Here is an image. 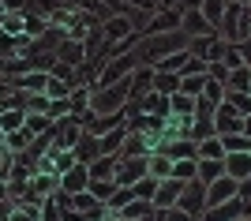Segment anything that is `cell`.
<instances>
[{"mask_svg": "<svg viewBox=\"0 0 251 221\" xmlns=\"http://www.w3.org/2000/svg\"><path fill=\"white\" fill-rule=\"evenodd\" d=\"M147 176V158H124V154H116V188H131V184H139V180Z\"/></svg>", "mask_w": 251, "mask_h": 221, "instance_id": "obj_1", "label": "cell"}, {"mask_svg": "<svg viewBox=\"0 0 251 221\" xmlns=\"http://www.w3.org/2000/svg\"><path fill=\"white\" fill-rule=\"evenodd\" d=\"M236 191H240V180H232V176L210 180V184H206V206H221V202L232 199Z\"/></svg>", "mask_w": 251, "mask_h": 221, "instance_id": "obj_2", "label": "cell"}, {"mask_svg": "<svg viewBox=\"0 0 251 221\" xmlns=\"http://www.w3.org/2000/svg\"><path fill=\"white\" fill-rule=\"evenodd\" d=\"M86 188H90V169H86L83 161H75V165L60 176V191L64 195H75V191H86Z\"/></svg>", "mask_w": 251, "mask_h": 221, "instance_id": "obj_3", "label": "cell"}, {"mask_svg": "<svg viewBox=\"0 0 251 221\" xmlns=\"http://www.w3.org/2000/svg\"><path fill=\"white\" fill-rule=\"evenodd\" d=\"M202 202H206V184L195 176V184H191V188H180L176 206H180V210H188V214H199V210H202Z\"/></svg>", "mask_w": 251, "mask_h": 221, "instance_id": "obj_4", "label": "cell"}, {"mask_svg": "<svg viewBox=\"0 0 251 221\" xmlns=\"http://www.w3.org/2000/svg\"><path fill=\"white\" fill-rule=\"evenodd\" d=\"M180 188H184V180H176V176H165V184L154 191V210H169V206H176V199H180Z\"/></svg>", "mask_w": 251, "mask_h": 221, "instance_id": "obj_5", "label": "cell"}, {"mask_svg": "<svg viewBox=\"0 0 251 221\" xmlns=\"http://www.w3.org/2000/svg\"><path fill=\"white\" fill-rule=\"evenodd\" d=\"M214 131H221V135H229V131H240V113H236L229 101H221V105L214 109Z\"/></svg>", "mask_w": 251, "mask_h": 221, "instance_id": "obj_6", "label": "cell"}, {"mask_svg": "<svg viewBox=\"0 0 251 221\" xmlns=\"http://www.w3.org/2000/svg\"><path fill=\"white\" fill-rule=\"evenodd\" d=\"M180 30L188 34V38H214V23L202 11H191L188 19H180Z\"/></svg>", "mask_w": 251, "mask_h": 221, "instance_id": "obj_7", "label": "cell"}, {"mask_svg": "<svg viewBox=\"0 0 251 221\" xmlns=\"http://www.w3.org/2000/svg\"><path fill=\"white\" fill-rule=\"evenodd\" d=\"M225 176H232V180H248L251 176V154L248 150L225 154Z\"/></svg>", "mask_w": 251, "mask_h": 221, "instance_id": "obj_8", "label": "cell"}, {"mask_svg": "<svg viewBox=\"0 0 251 221\" xmlns=\"http://www.w3.org/2000/svg\"><path fill=\"white\" fill-rule=\"evenodd\" d=\"M72 150H75V161H83V165H90L94 158H101V143H98V135H90V131H83Z\"/></svg>", "mask_w": 251, "mask_h": 221, "instance_id": "obj_9", "label": "cell"}, {"mask_svg": "<svg viewBox=\"0 0 251 221\" xmlns=\"http://www.w3.org/2000/svg\"><path fill=\"white\" fill-rule=\"evenodd\" d=\"M0 34L4 38H23L26 34V11H4L0 15Z\"/></svg>", "mask_w": 251, "mask_h": 221, "instance_id": "obj_10", "label": "cell"}, {"mask_svg": "<svg viewBox=\"0 0 251 221\" xmlns=\"http://www.w3.org/2000/svg\"><path fill=\"white\" fill-rule=\"evenodd\" d=\"M251 90V68H232L229 79H225V94H248Z\"/></svg>", "mask_w": 251, "mask_h": 221, "instance_id": "obj_11", "label": "cell"}, {"mask_svg": "<svg viewBox=\"0 0 251 221\" xmlns=\"http://www.w3.org/2000/svg\"><path fill=\"white\" fill-rule=\"evenodd\" d=\"M86 169H90V180H113V172H116V154H101V158H94Z\"/></svg>", "mask_w": 251, "mask_h": 221, "instance_id": "obj_12", "label": "cell"}, {"mask_svg": "<svg viewBox=\"0 0 251 221\" xmlns=\"http://www.w3.org/2000/svg\"><path fill=\"white\" fill-rule=\"evenodd\" d=\"M52 124H56V120H52L49 113H26V131H30V139L34 135H45V131H52Z\"/></svg>", "mask_w": 251, "mask_h": 221, "instance_id": "obj_13", "label": "cell"}, {"mask_svg": "<svg viewBox=\"0 0 251 221\" xmlns=\"http://www.w3.org/2000/svg\"><path fill=\"white\" fill-rule=\"evenodd\" d=\"M225 176V158H202L199 161V180L202 184H210V180Z\"/></svg>", "mask_w": 251, "mask_h": 221, "instance_id": "obj_14", "label": "cell"}, {"mask_svg": "<svg viewBox=\"0 0 251 221\" xmlns=\"http://www.w3.org/2000/svg\"><path fill=\"white\" fill-rule=\"evenodd\" d=\"M173 26H180V11H165V15L150 19L147 23V34H169Z\"/></svg>", "mask_w": 251, "mask_h": 221, "instance_id": "obj_15", "label": "cell"}, {"mask_svg": "<svg viewBox=\"0 0 251 221\" xmlns=\"http://www.w3.org/2000/svg\"><path fill=\"white\" fill-rule=\"evenodd\" d=\"M26 124V109H4L0 113V131L8 135V131H19V127Z\"/></svg>", "mask_w": 251, "mask_h": 221, "instance_id": "obj_16", "label": "cell"}, {"mask_svg": "<svg viewBox=\"0 0 251 221\" xmlns=\"http://www.w3.org/2000/svg\"><path fill=\"white\" fill-rule=\"evenodd\" d=\"M26 147H30V131H26V127H19V131H8V135H4V150H8V154H23Z\"/></svg>", "mask_w": 251, "mask_h": 221, "instance_id": "obj_17", "label": "cell"}, {"mask_svg": "<svg viewBox=\"0 0 251 221\" xmlns=\"http://www.w3.org/2000/svg\"><path fill=\"white\" fill-rule=\"evenodd\" d=\"M169 109L180 116H191V109H195V98L184 94V90H173V98H169Z\"/></svg>", "mask_w": 251, "mask_h": 221, "instance_id": "obj_18", "label": "cell"}, {"mask_svg": "<svg viewBox=\"0 0 251 221\" xmlns=\"http://www.w3.org/2000/svg\"><path fill=\"white\" fill-rule=\"evenodd\" d=\"M202 86H206V72H191V75H184V79H180V90H184V94H202Z\"/></svg>", "mask_w": 251, "mask_h": 221, "instance_id": "obj_19", "label": "cell"}, {"mask_svg": "<svg viewBox=\"0 0 251 221\" xmlns=\"http://www.w3.org/2000/svg\"><path fill=\"white\" fill-rule=\"evenodd\" d=\"M154 86H157V94H173V90H180V75H173V72H154Z\"/></svg>", "mask_w": 251, "mask_h": 221, "instance_id": "obj_20", "label": "cell"}, {"mask_svg": "<svg viewBox=\"0 0 251 221\" xmlns=\"http://www.w3.org/2000/svg\"><path fill=\"white\" fill-rule=\"evenodd\" d=\"M199 158H225V147H221V139H214V135L199 139Z\"/></svg>", "mask_w": 251, "mask_h": 221, "instance_id": "obj_21", "label": "cell"}, {"mask_svg": "<svg viewBox=\"0 0 251 221\" xmlns=\"http://www.w3.org/2000/svg\"><path fill=\"white\" fill-rule=\"evenodd\" d=\"M199 11L206 15L210 23H214V26H218V23H221V15H225V4H221V0H202V4H199Z\"/></svg>", "mask_w": 251, "mask_h": 221, "instance_id": "obj_22", "label": "cell"}, {"mask_svg": "<svg viewBox=\"0 0 251 221\" xmlns=\"http://www.w3.org/2000/svg\"><path fill=\"white\" fill-rule=\"evenodd\" d=\"M113 191H116V180H90V195H98L101 202H109Z\"/></svg>", "mask_w": 251, "mask_h": 221, "instance_id": "obj_23", "label": "cell"}, {"mask_svg": "<svg viewBox=\"0 0 251 221\" xmlns=\"http://www.w3.org/2000/svg\"><path fill=\"white\" fill-rule=\"evenodd\" d=\"M225 101H229V105L240 113V120L251 113V94H225Z\"/></svg>", "mask_w": 251, "mask_h": 221, "instance_id": "obj_24", "label": "cell"}, {"mask_svg": "<svg viewBox=\"0 0 251 221\" xmlns=\"http://www.w3.org/2000/svg\"><path fill=\"white\" fill-rule=\"evenodd\" d=\"M45 94H49V98H68V94H72V83H64V79H56V75H49Z\"/></svg>", "mask_w": 251, "mask_h": 221, "instance_id": "obj_25", "label": "cell"}, {"mask_svg": "<svg viewBox=\"0 0 251 221\" xmlns=\"http://www.w3.org/2000/svg\"><path fill=\"white\" fill-rule=\"evenodd\" d=\"M38 221H64L60 218V202H56V199H45L42 202V218H38Z\"/></svg>", "mask_w": 251, "mask_h": 221, "instance_id": "obj_26", "label": "cell"}, {"mask_svg": "<svg viewBox=\"0 0 251 221\" xmlns=\"http://www.w3.org/2000/svg\"><path fill=\"white\" fill-rule=\"evenodd\" d=\"M157 221H191V214L180 206H169V210H157Z\"/></svg>", "mask_w": 251, "mask_h": 221, "instance_id": "obj_27", "label": "cell"}, {"mask_svg": "<svg viewBox=\"0 0 251 221\" xmlns=\"http://www.w3.org/2000/svg\"><path fill=\"white\" fill-rule=\"evenodd\" d=\"M26 4H30V0H0L4 11H26Z\"/></svg>", "mask_w": 251, "mask_h": 221, "instance_id": "obj_28", "label": "cell"}, {"mask_svg": "<svg viewBox=\"0 0 251 221\" xmlns=\"http://www.w3.org/2000/svg\"><path fill=\"white\" fill-rule=\"evenodd\" d=\"M124 4H131V8H143V11L154 8V0H124Z\"/></svg>", "mask_w": 251, "mask_h": 221, "instance_id": "obj_29", "label": "cell"}, {"mask_svg": "<svg viewBox=\"0 0 251 221\" xmlns=\"http://www.w3.org/2000/svg\"><path fill=\"white\" fill-rule=\"evenodd\" d=\"M240 131H244V135L251 139V113H248V116H244V120H240Z\"/></svg>", "mask_w": 251, "mask_h": 221, "instance_id": "obj_30", "label": "cell"}, {"mask_svg": "<svg viewBox=\"0 0 251 221\" xmlns=\"http://www.w3.org/2000/svg\"><path fill=\"white\" fill-rule=\"evenodd\" d=\"M248 94H251V90H248Z\"/></svg>", "mask_w": 251, "mask_h": 221, "instance_id": "obj_31", "label": "cell"}]
</instances>
